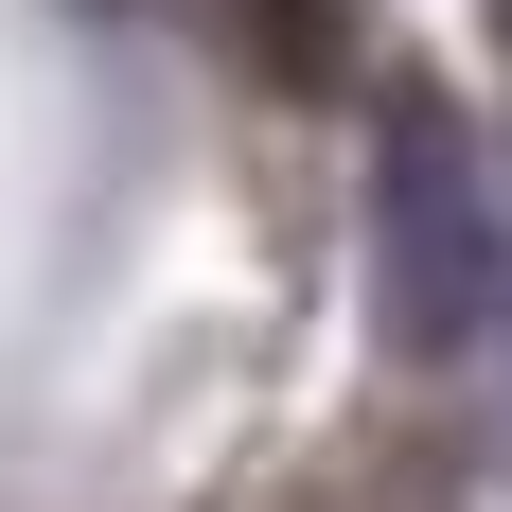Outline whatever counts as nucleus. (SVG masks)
I'll return each instance as SVG.
<instances>
[{
  "label": "nucleus",
  "instance_id": "nucleus-1",
  "mask_svg": "<svg viewBox=\"0 0 512 512\" xmlns=\"http://www.w3.org/2000/svg\"><path fill=\"white\" fill-rule=\"evenodd\" d=\"M371 301H389V354L442 371L477 354V318H495V177H477L460 106L442 89H371Z\"/></svg>",
  "mask_w": 512,
  "mask_h": 512
},
{
  "label": "nucleus",
  "instance_id": "nucleus-2",
  "mask_svg": "<svg viewBox=\"0 0 512 512\" xmlns=\"http://www.w3.org/2000/svg\"><path fill=\"white\" fill-rule=\"evenodd\" d=\"M265 512H460V442L442 424H354L336 460H301Z\"/></svg>",
  "mask_w": 512,
  "mask_h": 512
}]
</instances>
